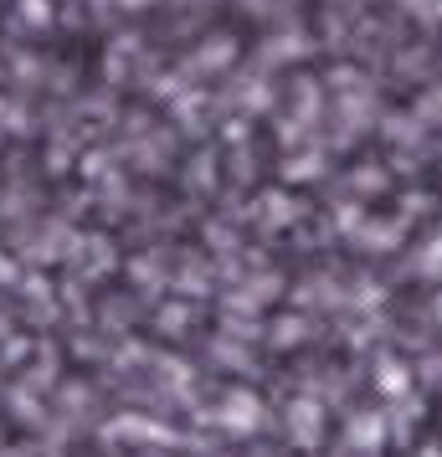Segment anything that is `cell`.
<instances>
[{
	"mask_svg": "<svg viewBox=\"0 0 442 457\" xmlns=\"http://www.w3.org/2000/svg\"><path fill=\"white\" fill-rule=\"evenodd\" d=\"M314 170H319V160L309 154V160H288V165H283V175H288V180H304V175H314Z\"/></svg>",
	"mask_w": 442,
	"mask_h": 457,
	"instance_id": "cell-8",
	"label": "cell"
},
{
	"mask_svg": "<svg viewBox=\"0 0 442 457\" xmlns=\"http://www.w3.org/2000/svg\"><path fill=\"white\" fill-rule=\"evenodd\" d=\"M237 46L227 42V37H221V42L216 46H201V52H196V67H201V72H221V67H227V57H232Z\"/></svg>",
	"mask_w": 442,
	"mask_h": 457,
	"instance_id": "cell-3",
	"label": "cell"
},
{
	"mask_svg": "<svg viewBox=\"0 0 442 457\" xmlns=\"http://www.w3.org/2000/svg\"><path fill=\"white\" fill-rule=\"evenodd\" d=\"M380 432H386V427H380V416H360L355 421V447H380Z\"/></svg>",
	"mask_w": 442,
	"mask_h": 457,
	"instance_id": "cell-5",
	"label": "cell"
},
{
	"mask_svg": "<svg viewBox=\"0 0 442 457\" xmlns=\"http://www.w3.org/2000/svg\"><path fill=\"white\" fill-rule=\"evenodd\" d=\"M186 324V309H165L160 313V329H180Z\"/></svg>",
	"mask_w": 442,
	"mask_h": 457,
	"instance_id": "cell-12",
	"label": "cell"
},
{
	"mask_svg": "<svg viewBox=\"0 0 442 457\" xmlns=\"http://www.w3.org/2000/svg\"><path fill=\"white\" fill-rule=\"evenodd\" d=\"M421 272H427V278H442V242H432V247H427V257H421Z\"/></svg>",
	"mask_w": 442,
	"mask_h": 457,
	"instance_id": "cell-9",
	"label": "cell"
},
{
	"mask_svg": "<svg viewBox=\"0 0 442 457\" xmlns=\"http://www.w3.org/2000/svg\"><path fill=\"white\" fill-rule=\"evenodd\" d=\"M11 283H21V272H16V262L0 252V288H11Z\"/></svg>",
	"mask_w": 442,
	"mask_h": 457,
	"instance_id": "cell-11",
	"label": "cell"
},
{
	"mask_svg": "<svg viewBox=\"0 0 442 457\" xmlns=\"http://www.w3.org/2000/svg\"><path fill=\"white\" fill-rule=\"evenodd\" d=\"M380 380H386V391H391V395L406 391V370H401V365H391V360L380 365Z\"/></svg>",
	"mask_w": 442,
	"mask_h": 457,
	"instance_id": "cell-7",
	"label": "cell"
},
{
	"mask_svg": "<svg viewBox=\"0 0 442 457\" xmlns=\"http://www.w3.org/2000/svg\"><path fill=\"white\" fill-rule=\"evenodd\" d=\"M124 5H149V0H124Z\"/></svg>",
	"mask_w": 442,
	"mask_h": 457,
	"instance_id": "cell-13",
	"label": "cell"
},
{
	"mask_svg": "<svg viewBox=\"0 0 442 457\" xmlns=\"http://www.w3.org/2000/svg\"><path fill=\"white\" fill-rule=\"evenodd\" d=\"M288 427H294V436H298V442H314V427H319V406H314V401H298V406H294V411H288Z\"/></svg>",
	"mask_w": 442,
	"mask_h": 457,
	"instance_id": "cell-2",
	"label": "cell"
},
{
	"mask_svg": "<svg viewBox=\"0 0 442 457\" xmlns=\"http://www.w3.org/2000/svg\"><path fill=\"white\" fill-rule=\"evenodd\" d=\"M438 319H442V298H438Z\"/></svg>",
	"mask_w": 442,
	"mask_h": 457,
	"instance_id": "cell-14",
	"label": "cell"
},
{
	"mask_svg": "<svg viewBox=\"0 0 442 457\" xmlns=\"http://www.w3.org/2000/svg\"><path fill=\"white\" fill-rule=\"evenodd\" d=\"M16 16H21V26L42 31V26H52V0H21V5H16Z\"/></svg>",
	"mask_w": 442,
	"mask_h": 457,
	"instance_id": "cell-4",
	"label": "cell"
},
{
	"mask_svg": "<svg viewBox=\"0 0 442 457\" xmlns=\"http://www.w3.org/2000/svg\"><path fill=\"white\" fill-rule=\"evenodd\" d=\"M227 421H232V427H257V401H253V391H232V401H227Z\"/></svg>",
	"mask_w": 442,
	"mask_h": 457,
	"instance_id": "cell-1",
	"label": "cell"
},
{
	"mask_svg": "<svg viewBox=\"0 0 442 457\" xmlns=\"http://www.w3.org/2000/svg\"><path fill=\"white\" fill-rule=\"evenodd\" d=\"M263 211H268V221H273V227H278V221H288V216H294V206H288V201H283L278 190H273V195H263Z\"/></svg>",
	"mask_w": 442,
	"mask_h": 457,
	"instance_id": "cell-6",
	"label": "cell"
},
{
	"mask_svg": "<svg viewBox=\"0 0 442 457\" xmlns=\"http://www.w3.org/2000/svg\"><path fill=\"white\" fill-rule=\"evenodd\" d=\"M298 334H304V324H298V319H283V324L273 329V339L278 345H288V339H298Z\"/></svg>",
	"mask_w": 442,
	"mask_h": 457,
	"instance_id": "cell-10",
	"label": "cell"
}]
</instances>
